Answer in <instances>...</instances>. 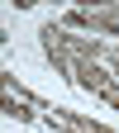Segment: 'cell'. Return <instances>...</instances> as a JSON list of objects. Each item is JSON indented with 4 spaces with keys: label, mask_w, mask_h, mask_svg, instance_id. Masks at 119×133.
Wrapping results in <instances>:
<instances>
[{
    "label": "cell",
    "mask_w": 119,
    "mask_h": 133,
    "mask_svg": "<svg viewBox=\"0 0 119 133\" xmlns=\"http://www.w3.org/2000/svg\"><path fill=\"white\" fill-rule=\"evenodd\" d=\"M62 29L72 33H100V38H119V5H91V10H67Z\"/></svg>",
    "instance_id": "1"
},
{
    "label": "cell",
    "mask_w": 119,
    "mask_h": 133,
    "mask_svg": "<svg viewBox=\"0 0 119 133\" xmlns=\"http://www.w3.org/2000/svg\"><path fill=\"white\" fill-rule=\"evenodd\" d=\"M43 124L53 128V133H119V128H110V124L91 119V114H76V109H57V105L43 114Z\"/></svg>",
    "instance_id": "2"
},
{
    "label": "cell",
    "mask_w": 119,
    "mask_h": 133,
    "mask_svg": "<svg viewBox=\"0 0 119 133\" xmlns=\"http://www.w3.org/2000/svg\"><path fill=\"white\" fill-rule=\"evenodd\" d=\"M72 86H81V90H91V95H100L105 100L119 81H114V71L105 62H76V71H72Z\"/></svg>",
    "instance_id": "3"
},
{
    "label": "cell",
    "mask_w": 119,
    "mask_h": 133,
    "mask_svg": "<svg viewBox=\"0 0 119 133\" xmlns=\"http://www.w3.org/2000/svg\"><path fill=\"white\" fill-rule=\"evenodd\" d=\"M5 114H10L14 124H29V119H43V114L33 109L29 100H14V95H5Z\"/></svg>",
    "instance_id": "4"
}]
</instances>
